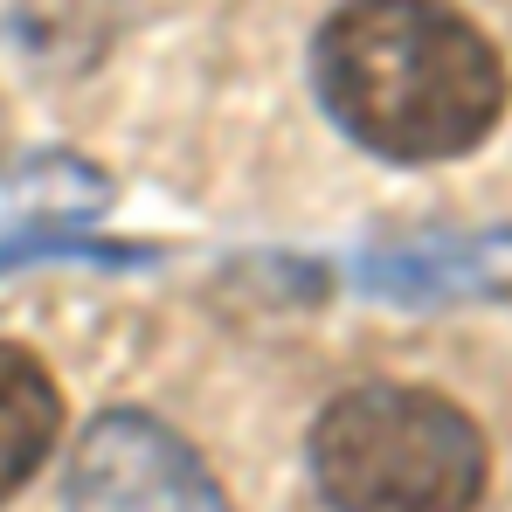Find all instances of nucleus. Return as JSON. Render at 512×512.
<instances>
[{
  "label": "nucleus",
  "instance_id": "obj_4",
  "mask_svg": "<svg viewBox=\"0 0 512 512\" xmlns=\"http://www.w3.org/2000/svg\"><path fill=\"white\" fill-rule=\"evenodd\" d=\"M63 436V388L28 346L0 340V506L28 492Z\"/></svg>",
  "mask_w": 512,
  "mask_h": 512
},
{
  "label": "nucleus",
  "instance_id": "obj_2",
  "mask_svg": "<svg viewBox=\"0 0 512 512\" xmlns=\"http://www.w3.org/2000/svg\"><path fill=\"white\" fill-rule=\"evenodd\" d=\"M312 485L333 512H478L492 450L450 395L360 381L312 423Z\"/></svg>",
  "mask_w": 512,
  "mask_h": 512
},
{
  "label": "nucleus",
  "instance_id": "obj_1",
  "mask_svg": "<svg viewBox=\"0 0 512 512\" xmlns=\"http://www.w3.org/2000/svg\"><path fill=\"white\" fill-rule=\"evenodd\" d=\"M312 90L346 139L388 167H443L506 118V56L443 0H340L312 42Z\"/></svg>",
  "mask_w": 512,
  "mask_h": 512
},
{
  "label": "nucleus",
  "instance_id": "obj_3",
  "mask_svg": "<svg viewBox=\"0 0 512 512\" xmlns=\"http://www.w3.org/2000/svg\"><path fill=\"white\" fill-rule=\"evenodd\" d=\"M70 512H229L187 436L146 409H104L70 457Z\"/></svg>",
  "mask_w": 512,
  "mask_h": 512
}]
</instances>
